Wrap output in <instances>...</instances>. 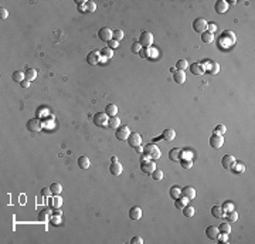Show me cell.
<instances>
[{
  "label": "cell",
  "mask_w": 255,
  "mask_h": 244,
  "mask_svg": "<svg viewBox=\"0 0 255 244\" xmlns=\"http://www.w3.org/2000/svg\"><path fill=\"white\" fill-rule=\"evenodd\" d=\"M143 156L146 159H152V161H156V159H159L160 156H162V153H160L159 148H157L154 143H149V145H146L143 148Z\"/></svg>",
  "instance_id": "cell-1"
},
{
  "label": "cell",
  "mask_w": 255,
  "mask_h": 244,
  "mask_svg": "<svg viewBox=\"0 0 255 244\" xmlns=\"http://www.w3.org/2000/svg\"><path fill=\"white\" fill-rule=\"evenodd\" d=\"M139 44H140V47H143V48L150 47L152 44H153V34H152L150 31H143V33L139 36Z\"/></svg>",
  "instance_id": "cell-2"
},
{
  "label": "cell",
  "mask_w": 255,
  "mask_h": 244,
  "mask_svg": "<svg viewBox=\"0 0 255 244\" xmlns=\"http://www.w3.org/2000/svg\"><path fill=\"white\" fill-rule=\"evenodd\" d=\"M43 128V122L40 118H33V119L27 121V129L30 132H40Z\"/></svg>",
  "instance_id": "cell-3"
},
{
  "label": "cell",
  "mask_w": 255,
  "mask_h": 244,
  "mask_svg": "<svg viewBox=\"0 0 255 244\" xmlns=\"http://www.w3.org/2000/svg\"><path fill=\"white\" fill-rule=\"evenodd\" d=\"M207 26H208V23L203 17H199V19H196L193 22V28L196 33H204L207 30Z\"/></svg>",
  "instance_id": "cell-4"
},
{
  "label": "cell",
  "mask_w": 255,
  "mask_h": 244,
  "mask_svg": "<svg viewBox=\"0 0 255 244\" xmlns=\"http://www.w3.org/2000/svg\"><path fill=\"white\" fill-rule=\"evenodd\" d=\"M115 131H116V132H115L116 139H119V141H128V138H129V135H130V131L126 125H122V127H119Z\"/></svg>",
  "instance_id": "cell-5"
},
{
  "label": "cell",
  "mask_w": 255,
  "mask_h": 244,
  "mask_svg": "<svg viewBox=\"0 0 255 244\" xmlns=\"http://www.w3.org/2000/svg\"><path fill=\"white\" fill-rule=\"evenodd\" d=\"M94 124L96 127H105L108 125V115L105 112H98L94 115Z\"/></svg>",
  "instance_id": "cell-6"
},
{
  "label": "cell",
  "mask_w": 255,
  "mask_h": 244,
  "mask_svg": "<svg viewBox=\"0 0 255 244\" xmlns=\"http://www.w3.org/2000/svg\"><path fill=\"white\" fill-rule=\"evenodd\" d=\"M140 169H142V172L149 173V175H150V173L153 172L154 169H156V163H154V161H152V159H148V161H142Z\"/></svg>",
  "instance_id": "cell-7"
},
{
  "label": "cell",
  "mask_w": 255,
  "mask_h": 244,
  "mask_svg": "<svg viewBox=\"0 0 255 244\" xmlns=\"http://www.w3.org/2000/svg\"><path fill=\"white\" fill-rule=\"evenodd\" d=\"M210 145H211L214 149H220L223 145H224V138H223V135H217V133L211 135V138H210Z\"/></svg>",
  "instance_id": "cell-8"
},
{
  "label": "cell",
  "mask_w": 255,
  "mask_h": 244,
  "mask_svg": "<svg viewBox=\"0 0 255 244\" xmlns=\"http://www.w3.org/2000/svg\"><path fill=\"white\" fill-rule=\"evenodd\" d=\"M98 37L101 41H105V43H108L109 40H112V30L111 28H108V27H102L101 30L98 31Z\"/></svg>",
  "instance_id": "cell-9"
},
{
  "label": "cell",
  "mask_w": 255,
  "mask_h": 244,
  "mask_svg": "<svg viewBox=\"0 0 255 244\" xmlns=\"http://www.w3.org/2000/svg\"><path fill=\"white\" fill-rule=\"evenodd\" d=\"M235 158H234L233 155H224L221 159V165L224 169H233L234 165H235Z\"/></svg>",
  "instance_id": "cell-10"
},
{
  "label": "cell",
  "mask_w": 255,
  "mask_h": 244,
  "mask_svg": "<svg viewBox=\"0 0 255 244\" xmlns=\"http://www.w3.org/2000/svg\"><path fill=\"white\" fill-rule=\"evenodd\" d=\"M101 60V53L99 51H91V53L86 56V62L89 65H96Z\"/></svg>",
  "instance_id": "cell-11"
},
{
  "label": "cell",
  "mask_w": 255,
  "mask_h": 244,
  "mask_svg": "<svg viewBox=\"0 0 255 244\" xmlns=\"http://www.w3.org/2000/svg\"><path fill=\"white\" fill-rule=\"evenodd\" d=\"M128 143H129L132 148L139 146L142 143V136L139 135V133H136V132H130L129 138H128Z\"/></svg>",
  "instance_id": "cell-12"
},
{
  "label": "cell",
  "mask_w": 255,
  "mask_h": 244,
  "mask_svg": "<svg viewBox=\"0 0 255 244\" xmlns=\"http://www.w3.org/2000/svg\"><path fill=\"white\" fill-rule=\"evenodd\" d=\"M190 71L193 75H203L206 72V68L203 67L201 62H194V64L190 65Z\"/></svg>",
  "instance_id": "cell-13"
},
{
  "label": "cell",
  "mask_w": 255,
  "mask_h": 244,
  "mask_svg": "<svg viewBox=\"0 0 255 244\" xmlns=\"http://www.w3.org/2000/svg\"><path fill=\"white\" fill-rule=\"evenodd\" d=\"M218 234H220V230H218L217 226H208L206 229V236L211 240H217Z\"/></svg>",
  "instance_id": "cell-14"
},
{
  "label": "cell",
  "mask_w": 255,
  "mask_h": 244,
  "mask_svg": "<svg viewBox=\"0 0 255 244\" xmlns=\"http://www.w3.org/2000/svg\"><path fill=\"white\" fill-rule=\"evenodd\" d=\"M181 196H184V197L189 199V200H193V199L196 197V189L191 187V186H187V187L181 189Z\"/></svg>",
  "instance_id": "cell-15"
},
{
  "label": "cell",
  "mask_w": 255,
  "mask_h": 244,
  "mask_svg": "<svg viewBox=\"0 0 255 244\" xmlns=\"http://www.w3.org/2000/svg\"><path fill=\"white\" fill-rule=\"evenodd\" d=\"M214 9H215V12L217 13L223 14V13H225L228 10V3L225 2V0H217V2H215Z\"/></svg>",
  "instance_id": "cell-16"
},
{
  "label": "cell",
  "mask_w": 255,
  "mask_h": 244,
  "mask_svg": "<svg viewBox=\"0 0 255 244\" xmlns=\"http://www.w3.org/2000/svg\"><path fill=\"white\" fill-rule=\"evenodd\" d=\"M122 170H123V167L119 162L111 163V166H109V172H111V175H114V176H119L120 173H122Z\"/></svg>",
  "instance_id": "cell-17"
},
{
  "label": "cell",
  "mask_w": 255,
  "mask_h": 244,
  "mask_svg": "<svg viewBox=\"0 0 255 244\" xmlns=\"http://www.w3.org/2000/svg\"><path fill=\"white\" fill-rule=\"evenodd\" d=\"M173 80H174L177 84H183L186 81L184 71H181V70H176V71L173 72Z\"/></svg>",
  "instance_id": "cell-18"
},
{
  "label": "cell",
  "mask_w": 255,
  "mask_h": 244,
  "mask_svg": "<svg viewBox=\"0 0 255 244\" xmlns=\"http://www.w3.org/2000/svg\"><path fill=\"white\" fill-rule=\"evenodd\" d=\"M129 217L132 220H139L142 217V209L140 207H138V206L132 207V209L129 210Z\"/></svg>",
  "instance_id": "cell-19"
},
{
  "label": "cell",
  "mask_w": 255,
  "mask_h": 244,
  "mask_svg": "<svg viewBox=\"0 0 255 244\" xmlns=\"http://www.w3.org/2000/svg\"><path fill=\"white\" fill-rule=\"evenodd\" d=\"M162 138L166 141V142H170V141H173V139L176 138V132L173 129H164L162 132Z\"/></svg>",
  "instance_id": "cell-20"
},
{
  "label": "cell",
  "mask_w": 255,
  "mask_h": 244,
  "mask_svg": "<svg viewBox=\"0 0 255 244\" xmlns=\"http://www.w3.org/2000/svg\"><path fill=\"white\" fill-rule=\"evenodd\" d=\"M108 127L112 128V129H118V128L120 127V119L115 115V117H111L109 119H108Z\"/></svg>",
  "instance_id": "cell-21"
},
{
  "label": "cell",
  "mask_w": 255,
  "mask_h": 244,
  "mask_svg": "<svg viewBox=\"0 0 255 244\" xmlns=\"http://www.w3.org/2000/svg\"><path fill=\"white\" fill-rule=\"evenodd\" d=\"M118 112V107L115 105V104H108L106 107H105V114L108 115V117H115Z\"/></svg>",
  "instance_id": "cell-22"
},
{
  "label": "cell",
  "mask_w": 255,
  "mask_h": 244,
  "mask_svg": "<svg viewBox=\"0 0 255 244\" xmlns=\"http://www.w3.org/2000/svg\"><path fill=\"white\" fill-rule=\"evenodd\" d=\"M189 203V199H186L184 196H180L179 199H176V202H174V206H176V209H179V210H181L183 207L186 206V204Z\"/></svg>",
  "instance_id": "cell-23"
},
{
  "label": "cell",
  "mask_w": 255,
  "mask_h": 244,
  "mask_svg": "<svg viewBox=\"0 0 255 244\" xmlns=\"http://www.w3.org/2000/svg\"><path fill=\"white\" fill-rule=\"evenodd\" d=\"M180 153H181V149L174 148L169 152V159L170 161H180Z\"/></svg>",
  "instance_id": "cell-24"
},
{
  "label": "cell",
  "mask_w": 255,
  "mask_h": 244,
  "mask_svg": "<svg viewBox=\"0 0 255 244\" xmlns=\"http://www.w3.org/2000/svg\"><path fill=\"white\" fill-rule=\"evenodd\" d=\"M24 75H26V80L27 81H33V80L37 78V71H36L34 68H27L26 72H24Z\"/></svg>",
  "instance_id": "cell-25"
},
{
  "label": "cell",
  "mask_w": 255,
  "mask_h": 244,
  "mask_svg": "<svg viewBox=\"0 0 255 244\" xmlns=\"http://www.w3.org/2000/svg\"><path fill=\"white\" fill-rule=\"evenodd\" d=\"M211 214L218 219V217H223V216H224V210H223L221 206H213V207H211Z\"/></svg>",
  "instance_id": "cell-26"
},
{
  "label": "cell",
  "mask_w": 255,
  "mask_h": 244,
  "mask_svg": "<svg viewBox=\"0 0 255 244\" xmlns=\"http://www.w3.org/2000/svg\"><path fill=\"white\" fill-rule=\"evenodd\" d=\"M78 166H80L81 169H88L89 167V159L86 158V156H80V158H78Z\"/></svg>",
  "instance_id": "cell-27"
},
{
  "label": "cell",
  "mask_w": 255,
  "mask_h": 244,
  "mask_svg": "<svg viewBox=\"0 0 255 244\" xmlns=\"http://www.w3.org/2000/svg\"><path fill=\"white\" fill-rule=\"evenodd\" d=\"M213 40H214V36H213L211 33H208V31L201 33V41H203V43L210 44V43H213Z\"/></svg>",
  "instance_id": "cell-28"
},
{
  "label": "cell",
  "mask_w": 255,
  "mask_h": 244,
  "mask_svg": "<svg viewBox=\"0 0 255 244\" xmlns=\"http://www.w3.org/2000/svg\"><path fill=\"white\" fill-rule=\"evenodd\" d=\"M12 78H13V81H16V82H22V81L26 80V75H24V72H22V71H14L12 75Z\"/></svg>",
  "instance_id": "cell-29"
},
{
  "label": "cell",
  "mask_w": 255,
  "mask_h": 244,
  "mask_svg": "<svg viewBox=\"0 0 255 244\" xmlns=\"http://www.w3.org/2000/svg\"><path fill=\"white\" fill-rule=\"evenodd\" d=\"M170 196H172L173 199H179L181 196V189L179 187V186H173V187L170 189Z\"/></svg>",
  "instance_id": "cell-30"
},
{
  "label": "cell",
  "mask_w": 255,
  "mask_h": 244,
  "mask_svg": "<svg viewBox=\"0 0 255 244\" xmlns=\"http://www.w3.org/2000/svg\"><path fill=\"white\" fill-rule=\"evenodd\" d=\"M181 212H183V214H184L186 217L194 216V207L193 206H187V204H186V206L181 209Z\"/></svg>",
  "instance_id": "cell-31"
},
{
  "label": "cell",
  "mask_w": 255,
  "mask_h": 244,
  "mask_svg": "<svg viewBox=\"0 0 255 244\" xmlns=\"http://www.w3.org/2000/svg\"><path fill=\"white\" fill-rule=\"evenodd\" d=\"M218 230H220V233L230 234V233H231V226H230V223H221V224L218 226Z\"/></svg>",
  "instance_id": "cell-32"
},
{
  "label": "cell",
  "mask_w": 255,
  "mask_h": 244,
  "mask_svg": "<svg viewBox=\"0 0 255 244\" xmlns=\"http://www.w3.org/2000/svg\"><path fill=\"white\" fill-rule=\"evenodd\" d=\"M208 71H210V74H213V75L218 74V71H220V65H218V62H214V61L210 62Z\"/></svg>",
  "instance_id": "cell-33"
},
{
  "label": "cell",
  "mask_w": 255,
  "mask_h": 244,
  "mask_svg": "<svg viewBox=\"0 0 255 244\" xmlns=\"http://www.w3.org/2000/svg\"><path fill=\"white\" fill-rule=\"evenodd\" d=\"M227 220H228V223H234V222H237L238 220V213H237L235 210H231V212H228L227 214Z\"/></svg>",
  "instance_id": "cell-34"
},
{
  "label": "cell",
  "mask_w": 255,
  "mask_h": 244,
  "mask_svg": "<svg viewBox=\"0 0 255 244\" xmlns=\"http://www.w3.org/2000/svg\"><path fill=\"white\" fill-rule=\"evenodd\" d=\"M50 189H51L52 195H60V193L62 192V186L60 185V183H52V185L50 186Z\"/></svg>",
  "instance_id": "cell-35"
},
{
  "label": "cell",
  "mask_w": 255,
  "mask_h": 244,
  "mask_svg": "<svg viewBox=\"0 0 255 244\" xmlns=\"http://www.w3.org/2000/svg\"><path fill=\"white\" fill-rule=\"evenodd\" d=\"M150 175H152V179L156 180V182H159V180L163 179V172H162L160 169H154L153 172L150 173Z\"/></svg>",
  "instance_id": "cell-36"
},
{
  "label": "cell",
  "mask_w": 255,
  "mask_h": 244,
  "mask_svg": "<svg viewBox=\"0 0 255 244\" xmlns=\"http://www.w3.org/2000/svg\"><path fill=\"white\" fill-rule=\"evenodd\" d=\"M99 53H101V56L104 57V60H108V58H111V57H112V50L109 48V47H106V48H102Z\"/></svg>",
  "instance_id": "cell-37"
},
{
  "label": "cell",
  "mask_w": 255,
  "mask_h": 244,
  "mask_svg": "<svg viewBox=\"0 0 255 244\" xmlns=\"http://www.w3.org/2000/svg\"><path fill=\"white\" fill-rule=\"evenodd\" d=\"M187 67H189V62L186 61V60H179V61L176 62V68H177V70H181V71H184Z\"/></svg>",
  "instance_id": "cell-38"
},
{
  "label": "cell",
  "mask_w": 255,
  "mask_h": 244,
  "mask_svg": "<svg viewBox=\"0 0 255 244\" xmlns=\"http://www.w3.org/2000/svg\"><path fill=\"white\" fill-rule=\"evenodd\" d=\"M112 38L116 41H120L123 38V31L119 30V28H118V30H114L112 31Z\"/></svg>",
  "instance_id": "cell-39"
},
{
  "label": "cell",
  "mask_w": 255,
  "mask_h": 244,
  "mask_svg": "<svg viewBox=\"0 0 255 244\" xmlns=\"http://www.w3.org/2000/svg\"><path fill=\"white\" fill-rule=\"evenodd\" d=\"M85 10L86 12H95L96 10V4L94 3V2H91V0H88V2H85Z\"/></svg>",
  "instance_id": "cell-40"
},
{
  "label": "cell",
  "mask_w": 255,
  "mask_h": 244,
  "mask_svg": "<svg viewBox=\"0 0 255 244\" xmlns=\"http://www.w3.org/2000/svg\"><path fill=\"white\" fill-rule=\"evenodd\" d=\"M231 170H234L235 173H244V172H245V165H244V163H238V165H237L235 163Z\"/></svg>",
  "instance_id": "cell-41"
},
{
  "label": "cell",
  "mask_w": 255,
  "mask_h": 244,
  "mask_svg": "<svg viewBox=\"0 0 255 244\" xmlns=\"http://www.w3.org/2000/svg\"><path fill=\"white\" fill-rule=\"evenodd\" d=\"M61 203H62L61 197H58V195H56V197L52 199V200H51V203H50V204H51L52 207H56V209H58V207L61 206Z\"/></svg>",
  "instance_id": "cell-42"
},
{
  "label": "cell",
  "mask_w": 255,
  "mask_h": 244,
  "mask_svg": "<svg viewBox=\"0 0 255 244\" xmlns=\"http://www.w3.org/2000/svg\"><path fill=\"white\" fill-rule=\"evenodd\" d=\"M180 163H181V167H184V169H190V167L193 166V162H191V159H181Z\"/></svg>",
  "instance_id": "cell-43"
},
{
  "label": "cell",
  "mask_w": 255,
  "mask_h": 244,
  "mask_svg": "<svg viewBox=\"0 0 255 244\" xmlns=\"http://www.w3.org/2000/svg\"><path fill=\"white\" fill-rule=\"evenodd\" d=\"M221 207H223V210H224V213H228V212L234 210V204L231 203V202H225Z\"/></svg>",
  "instance_id": "cell-44"
},
{
  "label": "cell",
  "mask_w": 255,
  "mask_h": 244,
  "mask_svg": "<svg viewBox=\"0 0 255 244\" xmlns=\"http://www.w3.org/2000/svg\"><path fill=\"white\" fill-rule=\"evenodd\" d=\"M225 127L224 125H217V127L214 128V133H217V135H224L225 133Z\"/></svg>",
  "instance_id": "cell-45"
},
{
  "label": "cell",
  "mask_w": 255,
  "mask_h": 244,
  "mask_svg": "<svg viewBox=\"0 0 255 244\" xmlns=\"http://www.w3.org/2000/svg\"><path fill=\"white\" fill-rule=\"evenodd\" d=\"M130 50H132V53H139L142 50L140 44H139V41H133L132 46H130Z\"/></svg>",
  "instance_id": "cell-46"
},
{
  "label": "cell",
  "mask_w": 255,
  "mask_h": 244,
  "mask_svg": "<svg viewBox=\"0 0 255 244\" xmlns=\"http://www.w3.org/2000/svg\"><path fill=\"white\" fill-rule=\"evenodd\" d=\"M50 195H52V193H51V189H50V187L41 189V196H43V197H48Z\"/></svg>",
  "instance_id": "cell-47"
},
{
  "label": "cell",
  "mask_w": 255,
  "mask_h": 244,
  "mask_svg": "<svg viewBox=\"0 0 255 244\" xmlns=\"http://www.w3.org/2000/svg\"><path fill=\"white\" fill-rule=\"evenodd\" d=\"M118 46H119V41H116V40H114V38H112V40H109V41H108V47H109V48H116V47Z\"/></svg>",
  "instance_id": "cell-48"
},
{
  "label": "cell",
  "mask_w": 255,
  "mask_h": 244,
  "mask_svg": "<svg viewBox=\"0 0 255 244\" xmlns=\"http://www.w3.org/2000/svg\"><path fill=\"white\" fill-rule=\"evenodd\" d=\"M7 17H9V12H7L4 7H2V10H0V19H2V20H6Z\"/></svg>",
  "instance_id": "cell-49"
},
{
  "label": "cell",
  "mask_w": 255,
  "mask_h": 244,
  "mask_svg": "<svg viewBox=\"0 0 255 244\" xmlns=\"http://www.w3.org/2000/svg\"><path fill=\"white\" fill-rule=\"evenodd\" d=\"M207 31H208V33H211V34H214L215 31H217V26H215L214 23H210V24L207 26Z\"/></svg>",
  "instance_id": "cell-50"
},
{
  "label": "cell",
  "mask_w": 255,
  "mask_h": 244,
  "mask_svg": "<svg viewBox=\"0 0 255 244\" xmlns=\"http://www.w3.org/2000/svg\"><path fill=\"white\" fill-rule=\"evenodd\" d=\"M217 240L220 241V243H227V241H228V234H225V233H221V236H218Z\"/></svg>",
  "instance_id": "cell-51"
},
{
  "label": "cell",
  "mask_w": 255,
  "mask_h": 244,
  "mask_svg": "<svg viewBox=\"0 0 255 244\" xmlns=\"http://www.w3.org/2000/svg\"><path fill=\"white\" fill-rule=\"evenodd\" d=\"M130 243L132 244H142L143 243V240H142V237H139V236H135V237H132Z\"/></svg>",
  "instance_id": "cell-52"
},
{
  "label": "cell",
  "mask_w": 255,
  "mask_h": 244,
  "mask_svg": "<svg viewBox=\"0 0 255 244\" xmlns=\"http://www.w3.org/2000/svg\"><path fill=\"white\" fill-rule=\"evenodd\" d=\"M139 54H140L142 58H146V57H149V47H148V48L140 50V51H139Z\"/></svg>",
  "instance_id": "cell-53"
},
{
  "label": "cell",
  "mask_w": 255,
  "mask_h": 244,
  "mask_svg": "<svg viewBox=\"0 0 255 244\" xmlns=\"http://www.w3.org/2000/svg\"><path fill=\"white\" fill-rule=\"evenodd\" d=\"M22 88H28L30 87V81H27V80H24V81H22Z\"/></svg>",
  "instance_id": "cell-54"
},
{
  "label": "cell",
  "mask_w": 255,
  "mask_h": 244,
  "mask_svg": "<svg viewBox=\"0 0 255 244\" xmlns=\"http://www.w3.org/2000/svg\"><path fill=\"white\" fill-rule=\"evenodd\" d=\"M54 216H56V214H54ZM58 217H60V216H56V217H52V219H51V222L54 223V224H58V223H60V219H58Z\"/></svg>",
  "instance_id": "cell-55"
},
{
  "label": "cell",
  "mask_w": 255,
  "mask_h": 244,
  "mask_svg": "<svg viewBox=\"0 0 255 244\" xmlns=\"http://www.w3.org/2000/svg\"><path fill=\"white\" fill-rule=\"evenodd\" d=\"M135 151L138 152V153H140V152H143V148H140V145H139V146H135Z\"/></svg>",
  "instance_id": "cell-56"
},
{
  "label": "cell",
  "mask_w": 255,
  "mask_h": 244,
  "mask_svg": "<svg viewBox=\"0 0 255 244\" xmlns=\"http://www.w3.org/2000/svg\"><path fill=\"white\" fill-rule=\"evenodd\" d=\"M111 162H112V163H115V162H118V156H112V158H111Z\"/></svg>",
  "instance_id": "cell-57"
},
{
  "label": "cell",
  "mask_w": 255,
  "mask_h": 244,
  "mask_svg": "<svg viewBox=\"0 0 255 244\" xmlns=\"http://www.w3.org/2000/svg\"><path fill=\"white\" fill-rule=\"evenodd\" d=\"M54 214H56V216H61V210H58V209H57V210L54 212Z\"/></svg>",
  "instance_id": "cell-58"
}]
</instances>
